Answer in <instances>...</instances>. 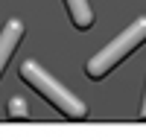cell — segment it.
<instances>
[{"instance_id":"obj_1","label":"cell","mask_w":146,"mask_h":140,"mask_svg":"<svg viewBox=\"0 0 146 140\" xmlns=\"http://www.w3.org/2000/svg\"><path fill=\"white\" fill-rule=\"evenodd\" d=\"M21 79L27 82V85H32V88L38 90L47 102H53L64 117L82 120V117L88 114V105H85L79 96H73V93H70L64 85H58V82H56L50 73H47L44 67H38L35 61H23V64H21Z\"/></svg>"},{"instance_id":"obj_2","label":"cell","mask_w":146,"mask_h":140,"mask_svg":"<svg viewBox=\"0 0 146 140\" xmlns=\"http://www.w3.org/2000/svg\"><path fill=\"white\" fill-rule=\"evenodd\" d=\"M143 41H146V18H137L131 26H126L123 32H120L108 47H102L96 55L88 58V64H85V73H88L91 79H102L108 70L117 67L129 53H135Z\"/></svg>"},{"instance_id":"obj_3","label":"cell","mask_w":146,"mask_h":140,"mask_svg":"<svg viewBox=\"0 0 146 140\" xmlns=\"http://www.w3.org/2000/svg\"><path fill=\"white\" fill-rule=\"evenodd\" d=\"M21 35H23V23H21L18 18L6 20L3 32H0V73H3L6 61L12 58V53L18 50V41H21Z\"/></svg>"},{"instance_id":"obj_4","label":"cell","mask_w":146,"mask_h":140,"mask_svg":"<svg viewBox=\"0 0 146 140\" xmlns=\"http://www.w3.org/2000/svg\"><path fill=\"white\" fill-rule=\"evenodd\" d=\"M67 12H70V20L76 23V29H91L94 26V12L88 6V0H64Z\"/></svg>"},{"instance_id":"obj_5","label":"cell","mask_w":146,"mask_h":140,"mask_svg":"<svg viewBox=\"0 0 146 140\" xmlns=\"http://www.w3.org/2000/svg\"><path fill=\"white\" fill-rule=\"evenodd\" d=\"M6 111H9V117H12V120H27V102H23V99H9V105H6Z\"/></svg>"},{"instance_id":"obj_6","label":"cell","mask_w":146,"mask_h":140,"mask_svg":"<svg viewBox=\"0 0 146 140\" xmlns=\"http://www.w3.org/2000/svg\"><path fill=\"white\" fill-rule=\"evenodd\" d=\"M140 120H146V93H143V105H140Z\"/></svg>"}]
</instances>
